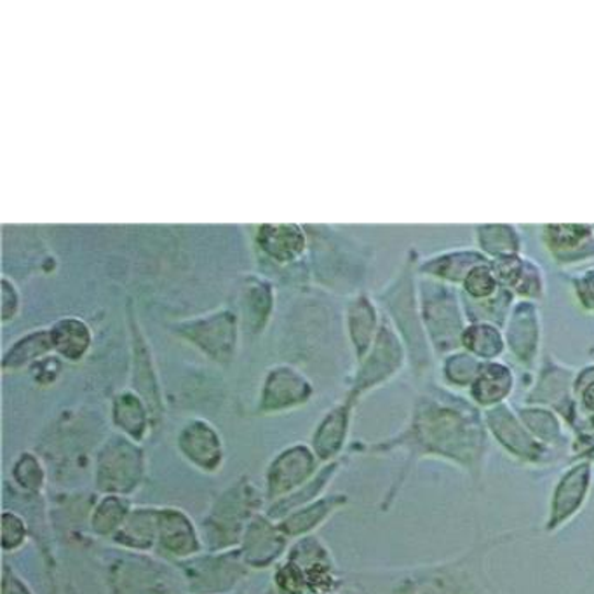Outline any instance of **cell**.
Returning a JSON list of instances; mask_svg holds the SVG:
<instances>
[{"label":"cell","mask_w":594,"mask_h":594,"mask_svg":"<svg viewBox=\"0 0 594 594\" xmlns=\"http://www.w3.org/2000/svg\"><path fill=\"white\" fill-rule=\"evenodd\" d=\"M419 260L421 253L415 248H408L407 255L395 276L378 292V295H375V300L403 340L408 357L412 359L413 365L416 368H425L434 354L422 321Z\"/></svg>","instance_id":"6da1fadb"},{"label":"cell","mask_w":594,"mask_h":594,"mask_svg":"<svg viewBox=\"0 0 594 594\" xmlns=\"http://www.w3.org/2000/svg\"><path fill=\"white\" fill-rule=\"evenodd\" d=\"M422 321L434 356H446L460 349L469 324L459 288L419 276Z\"/></svg>","instance_id":"7a4b0ae2"},{"label":"cell","mask_w":594,"mask_h":594,"mask_svg":"<svg viewBox=\"0 0 594 594\" xmlns=\"http://www.w3.org/2000/svg\"><path fill=\"white\" fill-rule=\"evenodd\" d=\"M238 316L230 309H217L176 324V333L196 345L213 362H232L238 349Z\"/></svg>","instance_id":"3957f363"},{"label":"cell","mask_w":594,"mask_h":594,"mask_svg":"<svg viewBox=\"0 0 594 594\" xmlns=\"http://www.w3.org/2000/svg\"><path fill=\"white\" fill-rule=\"evenodd\" d=\"M408 359L407 347L391 321L384 316V323L378 331L374 345L359 362L354 391L363 392L369 387L386 382L387 378L398 374Z\"/></svg>","instance_id":"277c9868"},{"label":"cell","mask_w":594,"mask_h":594,"mask_svg":"<svg viewBox=\"0 0 594 594\" xmlns=\"http://www.w3.org/2000/svg\"><path fill=\"white\" fill-rule=\"evenodd\" d=\"M540 242L561 269L586 267L594 260V226L548 224L540 227Z\"/></svg>","instance_id":"5b68a950"},{"label":"cell","mask_w":594,"mask_h":594,"mask_svg":"<svg viewBox=\"0 0 594 594\" xmlns=\"http://www.w3.org/2000/svg\"><path fill=\"white\" fill-rule=\"evenodd\" d=\"M505 349L522 365L537 362L542 347L544 323L539 304L516 300L504 324Z\"/></svg>","instance_id":"8992f818"},{"label":"cell","mask_w":594,"mask_h":594,"mask_svg":"<svg viewBox=\"0 0 594 594\" xmlns=\"http://www.w3.org/2000/svg\"><path fill=\"white\" fill-rule=\"evenodd\" d=\"M382 323L384 312L375 297L366 292L354 294L345 306L344 324L357 363L368 354Z\"/></svg>","instance_id":"52a82bcc"},{"label":"cell","mask_w":594,"mask_h":594,"mask_svg":"<svg viewBox=\"0 0 594 594\" xmlns=\"http://www.w3.org/2000/svg\"><path fill=\"white\" fill-rule=\"evenodd\" d=\"M483 262H489V260L484 259L483 253L475 247L448 248L431 255H421L419 276L460 288L467 274Z\"/></svg>","instance_id":"ba28073f"},{"label":"cell","mask_w":594,"mask_h":594,"mask_svg":"<svg viewBox=\"0 0 594 594\" xmlns=\"http://www.w3.org/2000/svg\"><path fill=\"white\" fill-rule=\"evenodd\" d=\"M312 395V386L294 366L279 365L269 369L262 389L264 410H285L304 403Z\"/></svg>","instance_id":"9c48e42d"},{"label":"cell","mask_w":594,"mask_h":594,"mask_svg":"<svg viewBox=\"0 0 594 594\" xmlns=\"http://www.w3.org/2000/svg\"><path fill=\"white\" fill-rule=\"evenodd\" d=\"M256 247L276 264H292L307 250V233L297 224L260 226L255 236Z\"/></svg>","instance_id":"30bf717a"},{"label":"cell","mask_w":594,"mask_h":594,"mask_svg":"<svg viewBox=\"0 0 594 594\" xmlns=\"http://www.w3.org/2000/svg\"><path fill=\"white\" fill-rule=\"evenodd\" d=\"M472 239H475L476 250H480L487 260L523 255V248H525L522 229L513 224L475 226Z\"/></svg>","instance_id":"8fae6325"},{"label":"cell","mask_w":594,"mask_h":594,"mask_svg":"<svg viewBox=\"0 0 594 594\" xmlns=\"http://www.w3.org/2000/svg\"><path fill=\"white\" fill-rule=\"evenodd\" d=\"M53 349L65 359L79 362L90 353L93 344V331L90 324L76 316H65L49 327Z\"/></svg>","instance_id":"7c38bea8"},{"label":"cell","mask_w":594,"mask_h":594,"mask_svg":"<svg viewBox=\"0 0 594 594\" xmlns=\"http://www.w3.org/2000/svg\"><path fill=\"white\" fill-rule=\"evenodd\" d=\"M274 310V288L264 277L251 276L242 286V312L248 328L262 331L267 328Z\"/></svg>","instance_id":"4fadbf2b"},{"label":"cell","mask_w":594,"mask_h":594,"mask_svg":"<svg viewBox=\"0 0 594 594\" xmlns=\"http://www.w3.org/2000/svg\"><path fill=\"white\" fill-rule=\"evenodd\" d=\"M55 351L53 349L52 331L49 327L37 328L20 336L16 342L9 345L2 357V368L20 369L23 366L37 363Z\"/></svg>","instance_id":"5bb4252c"},{"label":"cell","mask_w":594,"mask_h":594,"mask_svg":"<svg viewBox=\"0 0 594 594\" xmlns=\"http://www.w3.org/2000/svg\"><path fill=\"white\" fill-rule=\"evenodd\" d=\"M460 347L483 363L496 362L507 351L504 330L495 324L480 323V321L467 324Z\"/></svg>","instance_id":"9a60e30c"},{"label":"cell","mask_w":594,"mask_h":594,"mask_svg":"<svg viewBox=\"0 0 594 594\" xmlns=\"http://www.w3.org/2000/svg\"><path fill=\"white\" fill-rule=\"evenodd\" d=\"M514 375L510 366L504 363L489 362L483 363L480 374L471 384L472 398L478 399L480 403L492 404L501 401L510 395L513 389Z\"/></svg>","instance_id":"2e32d148"},{"label":"cell","mask_w":594,"mask_h":594,"mask_svg":"<svg viewBox=\"0 0 594 594\" xmlns=\"http://www.w3.org/2000/svg\"><path fill=\"white\" fill-rule=\"evenodd\" d=\"M312 471V459L306 448H295L277 460L271 472V493L286 492Z\"/></svg>","instance_id":"e0dca14e"},{"label":"cell","mask_w":594,"mask_h":594,"mask_svg":"<svg viewBox=\"0 0 594 594\" xmlns=\"http://www.w3.org/2000/svg\"><path fill=\"white\" fill-rule=\"evenodd\" d=\"M180 439H182L180 445L183 450L194 462L204 467L217 466L220 460V445L208 425L201 424V422L189 425Z\"/></svg>","instance_id":"ac0fdd59"},{"label":"cell","mask_w":594,"mask_h":594,"mask_svg":"<svg viewBox=\"0 0 594 594\" xmlns=\"http://www.w3.org/2000/svg\"><path fill=\"white\" fill-rule=\"evenodd\" d=\"M514 295L507 289L502 288L495 297L484 301H466L464 300V307H466L467 319L469 323H490L495 327H501L504 330L505 321L510 318L511 309H513Z\"/></svg>","instance_id":"d6986e66"},{"label":"cell","mask_w":594,"mask_h":594,"mask_svg":"<svg viewBox=\"0 0 594 594\" xmlns=\"http://www.w3.org/2000/svg\"><path fill=\"white\" fill-rule=\"evenodd\" d=\"M511 294L516 300L534 301V304H540L548 297V276L537 260L525 255L522 274L514 288L511 289Z\"/></svg>","instance_id":"ffe728a7"},{"label":"cell","mask_w":594,"mask_h":594,"mask_svg":"<svg viewBox=\"0 0 594 594\" xmlns=\"http://www.w3.org/2000/svg\"><path fill=\"white\" fill-rule=\"evenodd\" d=\"M459 289L466 301H484L495 297L502 288L490 262H483L467 274Z\"/></svg>","instance_id":"44dd1931"},{"label":"cell","mask_w":594,"mask_h":594,"mask_svg":"<svg viewBox=\"0 0 594 594\" xmlns=\"http://www.w3.org/2000/svg\"><path fill=\"white\" fill-rule=\"evenodd\" d=\"M481 366H483V362L464 351L462 347L443 356V375L448 382L455 384V386L471 387L475 378L480 374Z\"/></svg>","instance_id":"7402d4cb"},{"label":"cell","mask_w":594,"mask_h":594,"mask_svg":"<svg viewBox=\"0 0 594 594\" xmlns=\"http://www.w3.org/2000/svg\"><path fill=\"white\" fill-rule=\"evenodd\" d=\"M161 539L165 548L179 555H185L196 548V539L192 534L191 525L179 513L162 514Z\"/></svg>","instance_id":"603a6c76"},{"label":"cell","mask_w":594,"mask_h":594,"mask_svg":"<svg viewBox=\"0 0 594 594\" xmlns=\"http://www.w3.org/2000/svg\"><path fill=\"white\" fill-rule=\"evenodd\" d=\"M345 422H347L345 408H336L327 416V421L323 422L316 436V450L321 457H328L339 448L344 436Z\"/></svg>","instance_id":"cb8c5ba5"},{"label":"cell","mask_w":594,"mask_h":594,"mask_svg":"<svg viewBox=\"0 0 594 594\" xmlns=\"http://www.w3.org/2000/svg\"><path fill=\"white\" fill-rule=\"evenodd\" d=\"M115 421L133 436H141L145 430V410L138 396L126 392L115 401Z\"/></svg>","instance_id":"d4e9b609"},{"label":"cell","mask_w":594,"mask_h":594,"mask_svg":"<svg viewBox=\"0 0 594 594\" xmlns=\"http://www.w3.org/2000/svg\"><path fill=\"white\" fill-rule=\"evenodd\" d=\"M570 288L581 312L594 318V265L578 269L570 279Z\"/></svg>","instance_id":"484cf974"},{"label":"cell","mask_w":594,"mask_h":594,"mask_svg":"<svg viewBox=\"0 0 594 594\" xmlns=\"http://www.w3.org/2000/svg\"><path fill=\"white\" fill-rule=\"evenodd\" d=\"M22 309V295L13 281L8 276L0 281V318L2 323L8 324L11 319L16 318Z\"/></svg>","instance_id":"4316f807"},{"label":"cell","mask_w":594,"mask_h":594,"mask_svg":"<svg viewBox=\"0 0 594 594\" xmlns=\"http://www.w3.org/2000/svg\"><path fill=\"white\" fill-rule=\"evenodd\" d=\"M124 518V507L119 504L117 499H106L102 505H100L96 518H94V528L99 532H111L112 528L119 525L121 519Z\"/></svg>","instance_id":"83f0119b"},{"label":"cell","mask_w":594,"mask_h":594,"mask_svg":"<svg viewBox=\"0 0 594 594\" xmlns=\"http://www.w3.org/2000/svg\"><path fill=\"white\" fill-rule=\"evenodd\" d=\"M328 513V501L319 502L315 507H310L307 513H300L295 518L289 519L286 523L285 528L289 534H300V532L307 530V528L315 527L316 522L319 518H323Z\"/></svg>","instance_id":"f1b7e54d"},{"label":"cell","mask_w":594,"mask_h":594,"mask_svg":"<svg viewBox=\"0 0 594 594\" xmlns=\"http://www.w3.org/2000/svg\"><path fill=\"white\" fill-rule=\"evenodd\" d=\"M16 476L20 483L25 484L26 489H38L44 481V472L41 471L37 460L34 457L25 455L16 466Z\"/></svg>","instance_id":"f546056e"},{"label":"cell","mask_w":594,"mask_h":594,"mask_svg":"<svg viewBox=\"0 0 594 594\" xmlns=\"http://www.w3.org/2000/svg\"><path fill=\"white\" fill-rule=\"evenodd\" d=\"M61 372V362L58 357H43L41 362L35 363L34 374L38 382H49L55 380Z\"/></svg>","instance_id":"4dcf8cb0"},{"label":"cell","mask_w":594,"mask_h":594,"mask_svg":"<svg viewBox=\"0 0 594 594\" xmlns=\"http://www.w3.org/2000/svg\"><path fill=\"white\" fill-rule=\"evenodd\" d=\"M277 584H281L286 594H298L301 587L300 570L295 564H288L277 573Z\"/></svg>","instance_id":"1f68e13d"},{"label":"cell","mask_w":594,"mask_h":594,"mask_svg":"<svg viewBox=\"0 0 594 594\" xmlns=\"http://www.w3.org/2000/svg\"><path fill=\"white\" fill-rule=\"evenodd\" d=\"M23 540V525L13 514H4V548H14Z\"/></svg>","instance_id":"d6a6232c"}]
</instances>
